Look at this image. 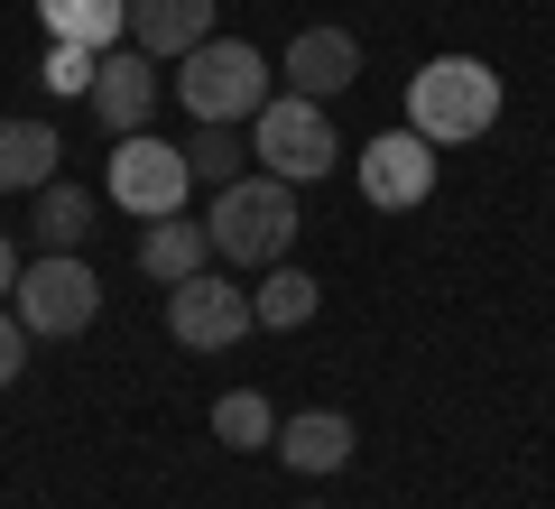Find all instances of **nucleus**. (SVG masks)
Instances as JSON below:
<instances>
[{
	"label": "nucleus",
	"instance_id": "obj_12",
	"mask_svg": "<svg viewBox=\"0 0 555 509\" xmlns=\"http://www.w3.org/2000/svg\"><path fill=\"white\" fill-rule=\"evenodd\" d=\"M278 463L287 472H343L352 463V417H334V408L278 417Z\"/></svg>",
	"mask_w": 555,
	"mask_h": 509
},
{
	"label": "nucleus",
	"instance_id": "obj_18",
	"mask_svg": "<svg viewBox=\"0 0 555 509\" xmlns=\"http://www.w3.org/2000/svg\"><path fill=\"white\" fill-rule=\"evenodd\" d=\"M214 435H222L232 454H259V445H278V408H269L259 390H222V398H214Z\"/></svg>",
	"mask_w": 555,
	"mask_h": 509
},
{
	"label": "nucleus",
	"instance_id": "obj_6",
	"mask_svg": "<svg viewBox=\"0 0 555 509\" xmlns=\"http://www.w3.org/2000/svg\"><path fill=\"white\" fill-rule=\"evenodd\" d=\"M102 186H112V204H120V214L158 222V214H185V195H195V167H185V149H177V139L130 130V139L112 149V167H102Z\"/></svg>",
	"mask_w": 555,
	"mask_h": 509
},
{
	"label": "nucleus",
	"instance_id": "obj_3",
	"mask_svg": "<svg viewBox=\"0 0 555 509\" xmlns=\"http://www.w3.org/2000/svg\"><path fill=\"white\" fill-rule=\"evenodd\" d=\"M177 102L195 112V130H232V120H250L259 102H269V56L241 38H204L195 56H177Z\"/></svg>",
	"mask_w": 555,
	"mask_h": 509
},
{
	"label": "nucleus",
	"instance_id": "obj_19",
	"mask_svg": "<svg viewBox=\"0 0 555 509\" xmlns=\"http://www.w3.org/2000/svg\"><path fill=\"white\" fill-rule=\"evenodd\" d=\"M241 157H250V139H232V130L214 120V130H204L195 149H185V167H195L204 186H232V177H241Z\"/></svg>",
	"mask_w": 555,
	"mask_h": 509
},
{
	"label": "nucleus",
	"instance_id": "obj_10",
	"mask_svg": "<svg viewBox=\"0 0 555 509\" xmlns=\"http://www.w3.org/2000/svg\"><path fill=\"white\" fill-rule=\"evenodd\" d=\"M352 84H361V38L352 28H306V38L287 47V93L334 102V93H352Z\"/></svg>",
	"mask_w": 555,
	"mask_h": 509
},
{
	"label": "nucleus",
	"instance_id": "obj_15",
	"mask_svg": "<svg viewBox=\"0 0 555 509\" xmlns=\"http://www.w3.org/2000/svg\"><path fill=\"white\" fill-rule=\"evenodd\" d=\"M38 20H47V38H75L93 56H112L130 38V0H38Z\"/></svg>",
	"mask_w": 555,
	"mask_h": 509
},
{
	"label": "nucleus",
	"instance_id": "obj_8",
	"mask_svg": "<svg viewBox=\"0 0 555 509\" xmlns=\"http://www.w3.org/2000/svg\"><path fill=\"white\" fill-rule=\"evenodd\" d=\"M361 204H379V214H408V204L436 195V139H416V130H379L361 139Z\"/></svg>",
	"mask_w": 555,
	"mask_h": 509
},
{
	"label": "nucleus",
	"instance_id": "obj_17",
	"mask_svg": "<svg viewBox=\"0 0 555 509\" xmlns=\"http://www.w3.org/2000/svg\"><path fill=\"white\" fill-rule=\"evenodd\" d=\"M83 232H93V195L47 177L38 186V251H83Z\"/></svg>",
	"mask_w": 555,
	"mask_h": 509
},
{
	"label": "nucleus",
	"instance_id": "obj_9",
	"mask_svg": "<svg viewBox=\"0 0 555 509\" xmlns=\"http://www.w3.org/2000/svg\"><path fill=\"white\" fill-rule=\"evenodd\" d=\"M83 102H93V120H102L112 139L149 130V112H158V56H139V47L120 38L112 56L93 65V93H83Z\"/></svg>",
	"mask_w": 555,
	"mask_h": 509
},
{
	"label": "nucleus",
	"instance_id": "obj_22",
	"mask_svg": "<svg viewBox=\"0 0 555 509\" xmlns=\"http://www.w3.org/2000/svg\"><path fill=\"white\" fill-rule=\"evenodd\" d=\"M20 288V251H10V232H0V296Z\"/></svg>",
	"mask_w": 555,
	"mask_h": 509
},
{
	"label": "nucleus",
	"instance_id": "obj_2",
	"mask_svg": "<svg viewBox=\"0 0 555 509\" xmlns=\"http://www.w3.org/2000/svg\"><path fill=\"white\" fill-rule=\"evenodd\" d=\"M204 232H214V251L241 259V269H278V259H287V241H297V186L269 177V167H259V177L214 186Z\"/></svg>",
	"mask_w": 555,
	"mask_h": 509
},
{
	"label": "nucleus",
	"instance_id": "obj_16",
	"mask_svg": "<svg viewBox=\"0 0 555 509\" xmlns=\"http://www.w3.org/2000/svg\"><path fill=\"white\" fill-rule=\"evenodd\" d=\"M315 306H324V288H315L306 269H287V259H278V269H269V278L250 288V315H259L269 333H297V325H306Z\"/></svg>",
	"mask_w": 555,
	"mask_h": 509
},
{
	"label": "nucleus",
	"instance_id": "obj_7",
	"mask_svg": "<svg viewBox=\"0 0 555 509\" xmlns=\"http://www.w3.org/2000/svg\"><path fill=\"white\" fill-rule=\"evenodd\" d=\"M250 325H259L250 296H241L232 278H214V269H195V278H177V288H167V333H177L185 353H232Z\"/></svg>",
	"mask_w": 555,
	"mask_h": 509
},
{
	"label": "nucleus",
	"instance_id": "obj_11",
	"mask_svg": "<svg viewBox=\"0 0 555 509\" xmlns=\"http://www.w3.org/2000/svg\"><path fill=\"white\" fill-rule=\"evenodd\" d=\"M204 38H214V0H130L139 56H195Z\"/></svg>",
	"mask_w": 555,
	"mask_h": 509
},
{
	"label": "nucleus",
	"instance_id": "obj_4",
	"mask_svg": "<svg viewBox=\"0 0 555 509\" xmlns=\"http://www.w3.org/2000/svg\"><path fill=\"white\" fill-rule=\"evenodd\" d=\"M334 120H324V102H306V93H269L250 112V157L269 167V177H287V186H315V177H334Z\"/></svg>",
	"mask_w": 555,
	"mask_h": 509
},
{
	"label": "nucleus",
	"instance_id": "obj_5",
	"mask_svg": "<svg viewBox=\"0 0 555 509\" xmlns=\"http://www.w3.org/2000/svg\"><path fill=\"white\" fill-rule=\"evenodd\" d=\"M10 296H20V325L47 333V343H65V333H83L102 315V278L83 269V251H38Z\"/></svg>",
	"mask_w": 555,
	"mask_h": 509
},
{
	"label": "nucleus",
	"instance_id": "obj_14",
	"mask_svg": "<svg viewBox=\"0 0 555 509\" xmlns=\"http://www.w3.org/2000/svg\"><path fill=\"white\" fill-rule=\"evenodd\" d=\"M204 251H214V232H204V222H185V214H158L149 232H139V269L158 278V288L195 278V269H204Z\"/></svg>",
	"mask_w": 555,
	"mask_h": 509
},
{
	"label": "nucleus",
	"instance_id": "obj_1",
	"mask_svg": "<svg viewBox=\"0 0 555 509\" xmlns=\"http://www.w3.org/2000/svg\"><path fill=\"white\" fill-rule=\"evenodd\" d=\"M500 120V75L481 56H426L408 75V130L436 139V149H463Z\"/></svg>",
	"mask_w": 555,
	"mask_h": 509
},
{
	"label": "nucleus",
	"instance_id": "obj_20",
	"mask_svg": "<svg viewBox=\"0 0 555 509\" xmlns=\"http://www.w3.org/2000/svg\"><path fill=\"white\" fill-rule=\"evenodd\" d=\"M93 47H75V38H47V65H38V84L47 93H93Z\"/></svg>",
	"mask_w": 555,
	"mask_h": 509
},
{
	"label": "nucleus",
	"instance_id": "obj_21",
	"mask_svg": "<svg viewBox=\"0 0 555 509\" xmlns=\"http://www.w3.org/2000/svg\"><path fill=\"white\" fill-rule=\"evenodd\" d=\"M20 371H28V325H20V315H0V390H10Z\"/></svg>",
	"mask_w": 555,
	"mask_h": 509
},
{
	"label": "nucleus",
	"instance_id": "obj_13",
	"mask_svg": "<svg viewBox=\"0 0 555 509\" xmlns=\"http://www.w3.org/2000/svg\"><path fill=\"white\" fill-rule=\"evenodd\" d=\"M56 157H65V139L47 120H0V195H38L56 177Z\"/></svg>",
	"mask_w": 555,
	"mask_h": 509
}]
</instances>
